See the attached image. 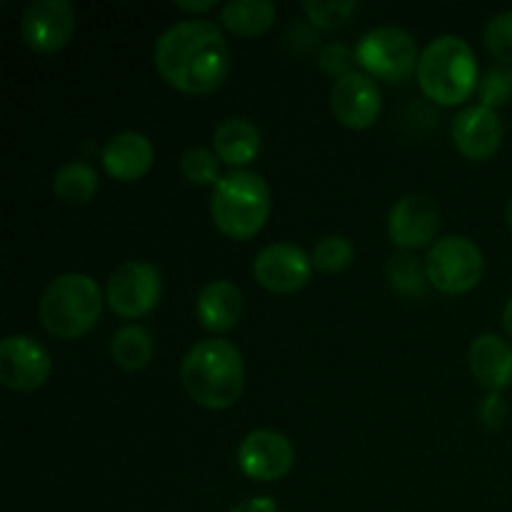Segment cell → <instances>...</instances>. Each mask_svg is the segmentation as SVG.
Segmentation results:
<instances>
[{
    "instance_id": "obj_32",
    "label": "cell",
    "mask_w": 512,
    "mask_h": 512,
    "mask_svg": "<svg viewBox=\"0 0 512 512\" xmlns=\"http://www.w3.org/2000/svg\"><path fill=\"white\" fill-rule=\"evenodd\" d=\"M505 220H508V225L512 230V198L508 200V205H505Z\"/></svg>"
},
{
    "instance_id": "obj_26",
    "label": "cell",
    "mask_w": 512,
    "mask_h": 512,
    "mask_svg": "<svg viewBox=\"0 0 512 512\" xmlns=\"http://www.w3.org/2000/svg\"><path fill=\"white\" fill-rule=\"evenodd\" d=\"M305 15L313 20V25L323 30H335L350 20V15L358 10L355 0H305Z\"/></svg>"
},
{
    "instance_id": "obj_20",
    "label": "cell",
    "mask_w": 512,
    "mask_h": 512,
    "mask_svg": "<svg viewBox=\"0 0 512 512\" xmlns=\"http://www.w3.org/2000/svg\"><path fill=\"white\" fill-rule=\"evenodd\" d=\"M275 15H278V8L273 0H228L220 8V23L230 33L253 38L275 23Z\"/></svg>"
},
{
    "instance_id": "obj_21",
    "label": "cell",
    "mask_w": 512,
    "mask_h": 512,
    "mask_svg": "<svg viewBox=\"0 0 512 512\" xmlns=\"http://www.w3.org/2000/svg\"><path fill=\"white\" fill-rule=\"evenodd\" d=\"M98 173L85 160H68L53 175L55 198L68 205H85L98 193Z\"/></svg>"
},
{
    "instance_id": "obj_27",
    "label": "cell",
    "mask_w": 512,
    "mask_h": 512,
    "mask_svg": "<svg viewBox=\"0 0 512 512\" xmlns=\"http://www.w3.org/2000/svg\"><path fill=\"white\" fill-rule=\"evenodd\" d=\"M485 45L495 60L512 68V10L493 15L485 25Z\"/></svg>"
},
{
    "instance_id": "obj_12",
    "label": "cell",
    "mask_w": 512,
    "mask_h": 512,
    "mask_svg": "<svg viewBox=\"0 0 512 512\" xmlns=\"http://www.w3.org/2000/svg\"><path fill=\"white\" fill-rule=\"evenodd\" d=\"M440 230V208L430 195L410 193L390 208L388 235L400 250H418L433 245Z\"/></svg>"
},
{
    "instance_id": "obj_19",
    "label": "cell",
    "mask_w": 512,
    "mask_h": 512,
    "mask_svg": "<svg viewBox=\"0 0 512 512\" xmlns=\"http://www.w3.org/2000/svg\"><path fill=\"white\" fill-rule=\"evenodd\" d=\"M260 148H263V140H260L258 125L240 115L225 118L213 133L215 155L233 168L243 170V165L253 163Z\"/></svg>"
},
{
    "instance_id": "obj_25",
    "label": "cell",
    "mask_w": 512,
    "mask_h": 512,
    "mask_svg": "<svg viewBox=\"0 0 512 512\" xmlns=\"http://www.w3.org/2000/svg\"><path fill=\"white\" fill-rule=\"evenodd\" d=\"M315 270H323V273H340V270L348 268L355 258V245L350 243V238L345 235H325L315 243L313 253Z\"/></svg>"
},
{
    "instance_id": "obj_5",
    "label": "cell",
    "mask_w": 512,
    "mask_h": 512,
    "mask_svg": "<svg viewBox=\"0 0 512 512\" xmlns=\"http://www.w3.org/2000/svg\"><path fill=\"white\" fill-rule=\"evenodd\" d=\"M210 215L215 228L235 240L260 233L270 215V188L253 170L225 173L210 193Z\"/></svg>"
},
{
    "instance_id": "obj_8",
    "label": "cell",
    "mask_w": 512,
    "mask_h": 512,
    "mask_svg": "<svg viewBox=\"0 0 512 512\" xmlns=\"http://www.w3.org/2000/svg\"><path fill=\"white\" fill-rule=\"evenodd\" d=\"M163 295V278L153 263L128 260L118 265L108 278L105 300L120 318H143L158 305Z\"/></svg>"
},
{
    "instance_id": "obj_9",
    "label": "cell",
    "mask_w": 512,
    "mask_h": 512,
    "mask_svg": "<svg viewBox=\"0 0 512 512\" xmlns=\"http://www.w3.org/2000/svg\"><path fill=\"white\" fill-rule=\"evenodd\" d=\"M75 33V8L68 0H30L20 15V38L35 53H55Z\"/></svg>"
},
{
    "instance_id": "obj_3",
    "label": "cell",
    "mask_w": 512,
    "mask_h": 512,
    "mask_svg": "<svg viewBox=\"0 0 512 512\" xmlns=\"http://www.w3.org/2000/svg\"><path fill=\"white\" fill-rule=\"evenodd\" d=\"M418 83L438 105H458L478 88V60L460 35H438L420 50Z\"/></svg>"
},
{
    "instance_id": "obj_15",
    "label": "cell",
    "mask_w": 512,
    "mask_h": 512,
    "mask_svg": "<svg viewBox=\"0 0 512 512\" xmlns=\"http://www.w3.org/2000/svg\"><path fill=\"white\" fill-rule=\"evenodd\" d=\"M453 143L465 158L488 160L503 143V120L488 105H468L453 118Z\"/></svg>"
},
{
    "instance_id": "obj_13",
    "label": "cell",
    "mask_w": 512,
    "mask_h": 512,
    "mask_svg": "<svg viewBox=\"0 0 512 512\" xmlns=\"http://www.w3.org/2000/svg\"><path fill=\"white\" fill-rule=\"evenodd\" d=\"M293 443L278 430L260 428L245 435L238 448V465L248 478L260 483H273L285 478L293 468Z\"/></svg>"
},
{
    "instance_id": "obj_17",
    "label": "cell",
    "mask_w": 512,
    "mask_h": 512,
    "mask_svg": "<svg viewBox=\"0 0 512 512\" xmlns=\"http://www.w3.org/2000/svg\"><path fill=\"white\" fill-rule=\"evenodd\" d=\"M468 363L483 388L500 393L512 385V345L500 335H478L468 350Z\"/></svg>"
},
{
    "instance_id": "obj_6",
    "label": "cell",
    "mask_w": 512,
    "mask_h": 512,
    "mask_svg": "<svg viewBox=\"0 0 512 512\" xmlns=\"http://www.w3.org/2000/svg\"><path fill=\"white\" fill-rule=\"evenodd\" d=\"M428 283L448 295H460L473 290L483 280L485 255L465 235H445L435 240L423 258Z\"/></svg>"
},
{
    "instance_id": "obj_14",
    "label": "cell",
    "mask_w": 512,
    "mask_h": 512,
    "mask_svg": "<svg viewBox=\"0 0 512 512\" xmlns=\"http://www.w3.org/2000/svg\"><path fill=\"white\" fill-rule=\"evenodd\" d=\"M330 108L333 115L353 130H365L378 120L383 110V95H380L378 83L363 70L343 75L335 80L330 90Z\"/></svg>"
},
{
    "instance_id": "obj_29",
    "label": "cell",
    "mask_w": 512,
    "mask_h": 512,
    "mask_svg": "<svg viewBox=\"0 0 512 512\" xmlns=\"http://www.w3.org/2000/svg\"><path fill=\"white\" fill-rule=\"evenodd\" d=\"M353 63H355V53L343 43H330L320 50V68H323L325 73L335 75V80L353 73V70H350V65Z\"/></svg>"
},
{
    "instance_id": "obj_2",
    "label": "cell",
    "mask_w": 512,
    "mask_h": 512,
    "mask_svg": "<svg viewBox=\"0 0 512 512\" xmlns=\"http://www.w3.org/2000/svg\"><path fill=\"white\" fill-rule=\"evenodd\" d=\"M183 388L200 408L225 410L245 388V360L230 340H200L180 363Z\"/></svg>"
},
{
    "instance_id": "obj_10",
    "label": "cell",
    "mask_w": 512,
    "mask_h": 512,
    "mask_svg": "<svg viewBox=\"0 0 512 512\" xmlns=\"http://www.w3.org/2000/svg\"><path fill=\"white\" fill-rule=\"evenodd\" d=\"M50 355L30 335H8L0 343V383L8 390L33 393L50 378Z\"/></svg>"
},
{
    "instance_id": "obj_7",
    "label": "cell",
    "mask_w": 512,
    "mask_h": 512,
    "mask_svg": "<svg viewBox=\"0 0 512 512\" xmlns=\"http://www.w3.org/2000/svg\"><path fill=\"white\" fill-rule=\"evenodd\" d=\"M355 60L368 70L370 78L400 83L418 73L420 53L413 35L398 25H378L368 30L355 45Z\"/></svg>"
},
{
    "instance_id": "obj_16",
    "label": "cell",
    "mask_w": 512,
    "mask_h": 512,
    "mask_svg": "<svg viewBox=\"0 0 512 512\" xmlns=\"http://www.w3.org/2000/svg\"><path fill=\"white\" fill-rule=\"evenodd\" d=\"M153 158L155 148L148 135L135 133V130L115 133L113 138L105 140L103 150H100L105 173L115 180H123V183L143 178L153 165Z\"/></svg>"
},
{
    "instance_id": "obj_28",
    "label": "cell",
    "mask_w": 512,
    "mask_h": 512,
    "mask_svg": "<svg viewBox=\"0 0 512 512\" xmlns=\"http://www.w3.org/2000/svg\"><path fill=\"white\" fill-rule=\"evenodd\" d=\"M480 95H483V105L488 108H498V105L508 103L512 98V68H495L480 83Z\"/></svg>"
},
{
    "instance_id": "obj_22",
    "label": "cell",
    "mask_w": 512,
    "mask_h": 512,
    "mask_svg": "<svg viewBox=\"0 0 512 512\" xmlns=\"http://www.w3.org/2000/svg\"><path fill=\"white\" fill-rule=\"evenodd\" d=\"M110 355L123 370H140L153 360V335L143 325H123L110 340Z\"/></svg>"
},
{
    "instance_id": "obj_30",
    "label": "cell",
    "mask_w": 512,
    "mask_h": 512,
    "mask_svg": "<svg viewBox=\"0 0 512 512\" xmlns=\"http://www.w3.org/2000/svg\"><path fill=\"white\" fill-rule=\"evenodd\" d=\"M175 8L188 10V13H203V10L215 8V0H175Z\"/></svg>"
},
{
    "instance_id": "obj_18",
    "label": "cell",
    "mask_w": 512,
    "mask_h": 512,
    "mask_svg": "<svg viewBox=\"0 0 512 512\" xmlns=\"http://www.w3.org/2000/svg\"><path fill=\"white\" fill-rule=\"evenodd\" d=\"M195 313H198L203 328L223 333V330L233 328L243 315V293L230 280H210L208 285L200 288Z\"/></svg>"
},
{
    "instance_id": "obj_1",
    "label": "cell",
    "mask_w": 512,
    "mask_h": 512,
    "mask_svg": "<svg viewBox=\"0 0 512 512\" xmlns=\"http://www.w3.org/2000/svg\"><path fill=\"white\" fill-rule=\"evenodd\" d=\"M153 60L165 83L190 95L218 90L230 70L225 35L210 20H180L170 25L155 40Z\"/></svg>"
},
{
    "instance_id": "obj_4",
    "label": "cell",
    "mask_w": 512,
    "mask_h": 512,
    "mask_svg": "<svg viewBox=\"0 0 512 512\" xmlns=\"http://www.w3.org/2000/svg\"><path fill=\"white\" fill-rule=\"evenodd\" d=\"M103 313L100 285L85 273H63L45 285L38 315L50 335L73 340L93 330Z\"/></svg>"
},
{
    "instance_id": "obj_11",
    "label": "cell",
    "mask_w": 512,
    "mask_h": 512,
    "mask_svg": "<svg viewBox=\"0 0 512 512\" xmlns=\"http://www.w3.org/2000/svg\"><path fill=\"white\" fill-rule=\"evenodd\" d=\"M313 258L300 245L270 243L253 260V275L270 293H295L313 278Z\"/></svg>"
},
{
    "instance_id": "obj_31",
    "label": "cell",
    "mask_w": 512,
    "mask_h": 512,
    "mask_svg": "<svg viewBox=\"0 0 512 512\" xmlns=\"http://www.w3.org/2000/svg\"><path fill=\"white\" fill-rule=\"evenodd\" d=\"M503 328L505 333H508V338L512 340V295L508 303H505V310H503Z\"/></svg>"
},
{
    "instance_id": "obj_24",
    "label": "cell",
    "mask_w": 512,
    "mask_h": 512,
    "mask_svg": "<svg viewBox=\"0 0 512 512\" xmlns=\"http://www.w3.org/2000/svg\"><path fill=\"white\" fill-rule=\"evenodd\" d=\"M220 163L223 160L215 155V150L203 148V145H193L185 148L180 155V173L190 185H215L223 175H220Z\"/></svg>"
},
{
    "instance_id": "obj_23",
    "label": "cell",
    "mask_w": 512,
    "mask_h": 512,
    "mask_svg": "<svg viewBox=\"0 0 512 512\" xmlns=\"http://www.w3.org/2000/svg\"><path fill=\"white\" fill-rule=\"evenodd\" d=\"M385 273H388L390 285L405 298H420L430 285L425 263H420V258H415L410 250H398V253L390 255Z\"/></svg>"
}]
</instances>
